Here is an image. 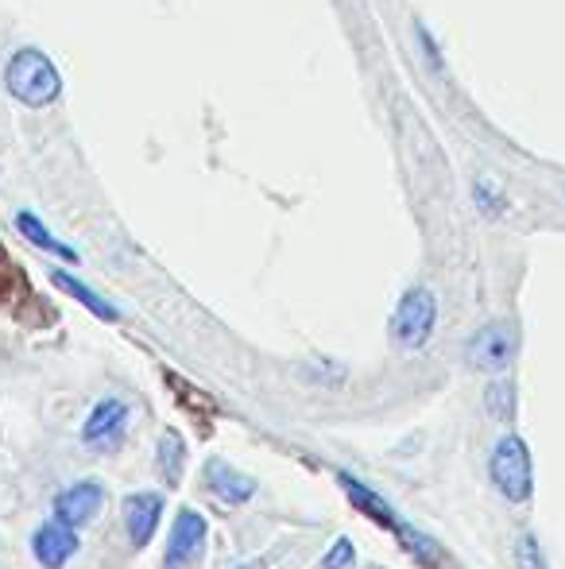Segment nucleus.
Instances as JSON below:
<instances>
[{
    "label": "nucleus",
    "mask_w": 565,
    "mask_h": 569,
    "mask_svg": "<svg viewBox=\"0 0 565 569\" xmlns=\"http://www.w3.org/2000/svg\"><path fill=\"white\" fill-rule=\"evenodd\" d=\"M155 461H159V477H163V485L167 488H179L182 465H186V442H182V435H174V430H163Z\"/></svg>",
    "instance_id": "ddd939ff"
},
{
    "label": "nucleus",
    "mask_w": 565,
    "mask_h": 569,
    "mask_svg": "<svg viewBox=\"0 0 565 569\" xmlns=\"http://www.w3.org/2000/svg\"><path fill=\"white\" fill-rule=\"evenodd\" d=\"M369 569H376V566H369Z\"/></svg>",
    "instance_id": "a211bd4d"
},
{
    "label": "nucleus",
    "mask_w": 565,
    "mask_h": 569,
    "mask_svg": "<svg viewBox=\"0 0 565 569\" xmlns=\"http://www.w3.org/2000/svg\"><path fill=\"white\" fill-rule=\"evenodd\" d=\"M205 535H210V523H205L202 511L182 508L179 516H174L171 539H167L163 569H190L194 566L205 550Z\"/></svg>",
    "instance_id": "39448f33"
},
{
    "label": "nucleus",
    "mask_w": 565,
    "mask_h": 569,
    "mask_svg": "<svg viewBox=\"0 0 565 569\" xmlns=\"http://www.w3.org/2000/svg\"><path fill=\"white\" fill-rule=\"evenodd\" d=\"M515 562H519V569H546V558H543V550H538L535 535H523L519 539V547H515Z\"/></svg>",
    "instance_id": "f3484780"
},
{
    "label": "nucleus",
    "mask_w": 565,
    "mask_h": 569,
    "mask_svg": "<svg viewBox=\"0 0 565 569\" xmlns=\"http://www.w3.org/2000/svg\"><path fill=\"white\" fill-rule=\"evenodd\" d=\"M16 229H20L23 237H28L36 248H43V252L62 256V260H67V263H74V260H78V252H74V248H70V244H62L59 237H51V232H47V226L36 218V213H28V210H23V213H16Z\"/></svg>",
    "instance_id": "4468645a"
},
{
    "label": "nucleus",
    "mask_w": 565,
    "mask_h": 569,
    "mask_svg": "<svg viewBox=\"0 0 565 569\" xmlns=\"http://www.w3.org/2000/svg\"><path fill=\"white\" fill-rule=\"evenodd\" d=\"M434 322H437L434 291H430V287H411L400 299V307H395L387 330H392V341L400 345V349H423L430 341V333H434Z\"/></svg>",
    "instance_id": "7ed1b4c3"
},
{
    "label": "nucleus",
    "mask_w": 565,
    "mask_h": 569,
    "mask_svg": "<svg viewBox=\"0 0 565 569\" xmlns=\"http://www.w3.org/2000/svg\"><path fill=\"white\" fill-rule=\"evenodd\" d=\"M78 547H82V542H78V527L62 523L59 516L47 519L36 531V539H31V555H36V562L43 569H62L78 555Z\"/></svg>",
    "instance_id": "423d86ee"
},
{
    "label": "nucleus",
    "mask_w": 565,
    "mask_h": 569,
    "mask_svg": "<svg viewBox=\"0 0 565 569\" xmlns=\"http://www.w3.org/2000/svg\"><path fill=\"white\" fill-rule=\"evenodd\" d=\"M492 485L504 500L512 503H527L531 492H535V465H531V450L519 435H504L492 450L488 461Z\"/></svg>",
    "instance_id": "f03ea898"
},
{
    "label": "nucleus",
    "mask_w": 565,
    "mask_h": 569,
    "mask_svg": "<svg viewBox=\"0 0 565 569\" xmlns=\"http://www.w3.org/2000/svg\"><path fill=\"white\" fill-rule=\"evenodd\" d=\"M202 477H205V488H210L218 500L225 503H249L252 496H256V480L249 477V472L233 469L229 461H221V457H210V461L202 465Z\"/></svg>",
    "instance_id": "1a4fd4ad"
},
{
    "label": "nucleus",
    "mask_w": 565,
    "mask_h": 569,
    "mask_svg": "<svg viewBox=\"0 0 565 569\" xmlns=\"http://www.w3.org/2000/svg\"><path fill=\"white\" fill-rule=\"evenodd\" d=\"M159 516H163V496L159 492H132L124 500V527H129L132 547H148L159 527Z\"/></svg>",
    "instance_id": "9b49d317"
},
{
    "label": "nucleus",
    "mask_w": 565,
    "mask_h": 569,
    "mask_svg": "<svg viewBox=\"0 0 565 569\" xmlns=\"http://www.w3.org/2000/svg\"><path fill=\"white\" fill-rule=\"evenodd\" d=\"M515 352H519V330L515 322H488L468 338L465 345V360L476 368V372L500 376L512 368Z\"/></svg>",
    "instance_id": "20e7f679"
},
{
    "label": "nucleus",
    "mask_w": 565,
    "mask_h": 569,
    "mask_svg": "<svg viewBox=\"0 0 565 569\" xmlns=\"http://www.w3.org/2000/svg\"><path fill=\"white\" fill-rule=\"evenodd\" d=\"M101 503H105V488H101L98 480H78V485L67 488V492L54 496V516L70 527H82L98 516Z\"/></svg>",
    "instance_id": "6e6552de"
},
{
    "label": "nucleus",
    "mask_w": 565,
    "mask_h": 569,
    "mask_svg": "<svg viewBox=\"0 0 565 569\" xmlns=\"http://www.w3.org/2000/svg\"><path fill=\"white\" fill-rule=\"evenodd\" d=\"M353 558H356V550H353V539H345V535H341V539L333 542L330 550H325V558H322V569H349V566H353Z\"/></svg>",
    "instance_id": "dca6fc26"
},
{
    "label": "nucleus",
    "mask_w": 565,
    "mask_h": 569,
    "mask_svg": "<svg viewBox=\"0 0 565 569\" xmlns=\"http://www.w3.org/2000/svg\"><path fill=\"white\" fill-rule=\"evenodd\" d=\"M124 422H129V403H121V399H101V403L90 411V419H85L82 442L101 446V450H113L124 435Z\"/></svg>",
    "instance_id": "0eeeda50"
},
{
    "label": "nucleus",
    "mask_w": 565,
    "mask_h": 569,
    "mask_svg": "<svg viewBox=\"0 0 565 569\" xmlns=\"http://www.w3.org/2000/svg\"><path fill=\"white\" fill-rule=\"evenodd\" d=\"M337 485L345 488L349 503H353L356 511H364V516H372L380 527H387V531H395V535H400L403 527H407L400 516H395V508H392V503H387L384 496H376V492H372L369 485H361V480H356L353 472H345V469H341V472H337Z\"/></svg>",
    "instance_id": "9d476101"
},
{
    "label": "nucleus",
    "mask_w": 565,
    "mask_h": 569,
    "mask_svg": "<svg viewBox=\"0 0 565 569\" xmlns=\"http://www.w3.org/2000/svg\"><path fill=\"white\" fill-rule=\"evenodd\" d=\"M484 407L492 411V419L512 422L515 419V383L512 380H492L484 391Z\"/></svg>",
    "instance_id": "2eb2a0df"
},
{
    "label": "nucleus",
    "mask_w": 565,
    "mask_h": 569,
    "mask_svg": "<svg viewBox=\"0 0 565 569\" xmlns=\"http://www.w3.org/2000/svg\"><path fill=\"white\" fill-rule=\"evenodd\" d=\"M51 283L59 287V291H67L70 299H78V302H82V307L90 310L93 318H101V322H117V318H121V315H117V307H113V302H105L98 291H93V287L78 283L74 276H67V271H54V276H51Z\"/></svg>",
    "instance_id": "f8f14e48"
},
{
    "label": "nucleus",
    "mask_w": 565,
    "mask_h": 569,
    "mask_svg": "<svg viewBox=\"0 0 565 569\" xmlns=\"http://www.w3.org/2000/svg\"><path fill=\"white\" fill-rule=\"evenodd\" d=\"M4 82H8V93L28 109H47L62 98L59 70H54L51 59H47L43 51H36V47H23V51H16L12 59H8Z\"/></svg>",
    "instance_id": "f257e3e1"
}]
</instances>
